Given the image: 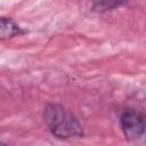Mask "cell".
Masks as SVG:
<instances>
[{"label":"cell","instance_id":"1","mask_svg":"<svg viewBox=\"0 0 146 146\" xmlns=\"http://www.w3.org/2000/svg\"><path fill=\"white\" fill-rule=\"evenodd\" d=\"M43 120L50 133L58 139L83 136V128L76 116L59 104H48L43 110Z\"/></svg>","mask_w":146,"mask_h":146},{"label":"cell","instance_id":"2","mask_svg":"<svg viewBox=\"0 0 146 146\" xmlns=\"http://www.w3.org/2000/svg\"><path fill=\"white\" fill-rule=\"evenodd\" d=\"M120 124L123 135L128 140L139 139L145 131V121L140 113L133 110H125L120 116Z\"/></svg>","mask_w":146,"mask_h":146},{"label":"cell","instance_id":"3","mask_svg":"<svg viewBox=\"0 0 146 146\" xmlns=\"http://www.w3.org/2000/svg\"><path fill=\"white\" fill-rule=\"evenodd\" d=\"M22 33V29L13 19L0 17V40H8Z\"/></svg>","mask_w":146,"mask_h":146},{"label":"cell","instance_id":"4","mask_svg":"<svg viewBox=\"0 0 146 146\" xmlns=\"http://www.w3.org/2000/svg\"><path fill=\"white\" fill-rule=\"evenodd\" d=\"M122 5V2L120 1H100V2H95L92 5V10L94 11H107V10H112L116 7H120Z\"/></svg>","mask_w":146,"mask_h":146},{"label":"cell","instance_id":"5","mask_svg":"<svg viewBox=\"0 0 146 146\" xmlns=\"http://www.w3.org/2000/svg\"><path fill=\"white\" fill-rule=\"evenodd\" d=\"M0 146H5V145H3V144H2V143H0Z\"/></svg>","mask_w":146,"mask_h":146}]
</instances>
